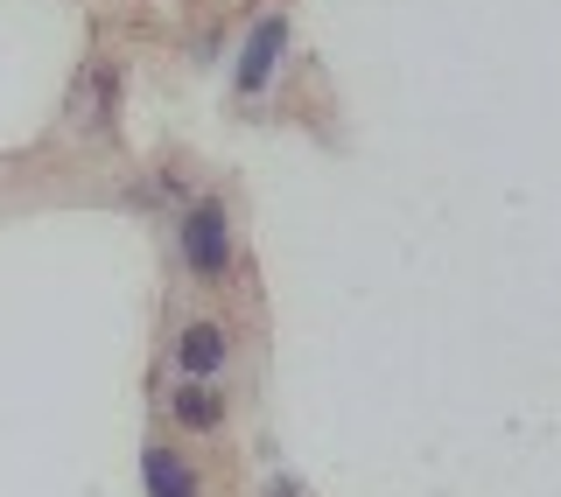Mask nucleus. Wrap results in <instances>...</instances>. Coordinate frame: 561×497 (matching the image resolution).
Returning a JSON list of instances; mask_svg holds the SVG:
<instances>
[{
  "mask_svg": "<svg viewBox=\"0 0 561 497\" xmlns=\"http://www.w3.org/2000/svg\"><path fill=\"white\" fill-rule=\"evenodd\" d=\"M140 497H204V470L175 441H148L140 449Z\"/></svg>",
  "mask_w": 561,
  "mask_h": 497,
  "instance_id": "nucleus-5",
  "label": "nucleus"
},
{
  "mask_svg": "<svg viewBox=\"0 0 561 497\" xmlns=\"http://www.w3.org/2000/svg\"><path fill=\"white\" fill-rule=\"evenodd\" d=\"M175 259H183V274L197 280V288L232 280V266H239V232H232V204H225L218 189H197V197L175 210Z\"/></svg>",
  "mask_w": 561,
  "mask_h": 497,
  "instance_id": "nucleus-1",
  "label": "nucleus"
},
{
  "mask_svg": "<svg viewBox=\"0 0 561 497\" xmlns=\"http://www.w3.org/2000/svg\"><path fill=\"white\" fill-rule=\"evenodd\" d=\"M162 406H169V420H175L183 435H218L225 414H232L225 385H190V379H175L169 393H162Z\"/></svg>",
  "mask_w": 561,
  "mask_h": 497,
  "instance_id": "nucleus-6",
  "label": "nucleus"
},
{
  "mask_svg": "<svg viewBox=\"0 0 561 497\" xmlns=\"http://www.w3.org/2000/svg\"><path fill=\"white\" fill-rule=\"evenodd\" d=\"M260 497H309V484L295 470H267V484H260Z\"/></svg>",
  "mask_w": 561,
  "mask_h": 497,
  "instance_id": "nucleus-7",
  "label": "nucleus"
},
{
  "mask_svg": "<svg viewBox=\"0 0 561 497\" xmlns=\"http://www.w3.org/2000/svg\"><path fill=\"white\" fill-rule=\"evenodd\" d=\"M239 344L232 330H225V315H183L169 336V371L190 385H225V371H232Z\"/></svg>",
  "mask_w": 561,
  "mask_h": 497,
  "instance_id": "nucleus-4",
  "label": "nucleus"
},
{
  "mask_svg": "<svg viewBox=\"0 0 561 497\" xmlns=\"http://www.w3.org/2000/svg\"><path fill=\"white\" fill-rule=\"evenodd\" d=\"M119 99H127V70H119L105 49L78 63V78H70L64 92V127L84 134V140H113L119 134Z\"/></svg>",
  "mask_w": 561,
  "mask_h": 497,
  "instance_id": "nucleus-2",
  "label": "nucleus"
},
{
  "mask_svg": "<svg viewBox=\"0 0 561 497\" xmlns=\"http://www.w3.org/2000/svg\"><path fill=\"white\" fill-rule=\"evenodd\" d=\"M288 49H295V22H288V8H267L253 28L239 35V49H232V99L245 105H260L274 92V78H280V63H288Z\"/></svg>",
  "mask_w": 561,
  "mask_h": 497,
  "instance_id": "nucleus-3",
  "label": "nucleus"
}]
</instances>
